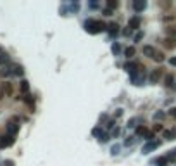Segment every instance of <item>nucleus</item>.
Returning a JSON list of instances; mask_svg holds the SVG:
<instances>
[{
    "label": "nucleus",
    "instance_id": "nucleus-1",
    "mask_svg": "<svg viewBox=\"0 0 176 166\" xmlns=\"http://www.w3.org/2000/svg\"><path fill=\"white\" fill-rule=\"evenodd\" d=\"M105 24L102 23V21H95V19H86L85 21V30L88 31V33L95 35V33H100V31L105 30Z\"/></svg>",
    "mask_w": 176,
    "mask_h": 166
},
{
    "label": "nucleus",
    "instance_id": "nucleus-2",
    "mask_svg": "<svg viewBox=\"0 0 176 166\" xmlns=\"http://www.w3.org/2000/svg\"><path fill=\"white\" fill-rule=\"evenodd\" d=\"M162 76H164V69H162V68H155V69H152L150 75H148V81H150V83H157Z\"/></svg>",
    "mask_w": 176,
    "mask_h": 166
},
{
    "label": "nucleus",
    "instance_id": "nucleus-3",
    "mask_svg": "<svg viewBox=\"0 0 176 166\" xmlns=\"http://www.w3.org/2000/svg\"><path fill=\"white\" fill-rule=\"evenodd\" d=\"M17 131H19V124H17V118H14V119H10L9 123H7V135L14 137Z\"/></svg>",
    "mask_w": 176,
    "mask_h": 166
},
{
    "label": "nucleus",
    "instance_id": "nucleus-4",
    "mask_svg": "<svg viewBox=\"0 0 176 166\" xmlns=\"http://www.w3.org/2000/svg\"><path fill=\"white\" fill-rule=\"evenodd\" d=\"M12 144H14V137H10V135H0V149L10 147Z\"/></svg>",
    "mask_w": 176,
    "mask_h": 166
},
{
    "label": "nucleus",
    "instance_id": "nucleus-5",
    "mask_svg": "<svg viewBox=\"0 0 176 166\" xmlns=\"http://www.w3.org/2000/svg\"><path fill=\"white\" fill-rule=\"evenodd\" d=\"M159 145H161V142H159V140H154V142H147V144L143 145V149H141V151H143L145 154H147V152H150V151H154V149H157Z\"/></svg>",
    "mask_w": 176,
    "mask_h": 166
},
{
    "label": "nucleus",
    "instance_id": "nucleus-6",
    "mask_svg": "<svg viewBox=\"0 0 176 166\" xmlns=\"http://www.w3.org/2000/svg\"><path fill=\"white\" fill-rule=\"evenodd\" d=\"M162 45H164L166 48H174L176 47V38L174 36H168V38H164V42H162Z\"/></svg>",
    "mask_w": 176,
    "mask_h": 166
},
{
    "label": "nucleus",
    "instance_id": "nucleus-7",
    "mask_svg": "<svg viewBox=\"0 0 176 166\" xmlns=\"http://www.w3.org/2000/svg\"><path fill=\"white\" fill-rule=\"evenodd\" d=\"M141 52H143V55H147V57H150V59H152V57L155 55V52H157V50H155V48L152 47V45H145Z\"/></svg>",
    "mask_w": 176,
    "mask_h": 166
},
{
    "label": "nucleus",
    "instance_id": "nucleus-8",
    "mask_svg": "<svg viewBox=\"0 0 176 166\" xmlns=\"http://www.w3.org/2000/svg\"><path fill=\"white\" fill-rule=\"evenodd\" d=\"M145 7H147V2H145V0H136V2H133V9L136 10V12L143 10Z\"/></svg>",
    "mask_w": 176,
    "mask_h": 166
},
{
    "label": "nucleus",
    "instance_id": "nucleus-9",
    "mask_svg": "<svg viewBox=\"0 0 176 166\" xmlns=\"http://www.w3.org/2000/svg\"><path fill=\"white\" fill-rule=\"evenodd\" d=\"M10 69H12V75H16V76H23V66H19V64H14V66H10Z\"/></svg>",
    "mask_w": 176,
    "mask_h": 166
},
{
    "label": "nucleus",
    "instance_id": "nucleus-10",
    "mask_svg": "<svg viewBox=\"0 0 176 166\" xmlns=\"http://www.w3.org/2000/svg\"><path fill=\"white\" fill-rule=\"evenodd\" d=\"M135 54H136V48H135V47H126V48H124V55H126L128 59H131Z\"/></svg>",
    "mask_w": 176,
    "mask_h": 166
},
{
    "label": "nucleus",
    "instance_id": "nucleus-11",
    "mask_svg": "<svg viewBox=\"0 0 176 166\" xmlns=\"http://www.w3.org/2000/svg\"><path fill=\"white\" fill-rule=\"evenodd\" d=\"M138 26H140V19H138V17H131L130 19V28L131 30H136Z\"/></svg>",
    "mask_w": 176,
    "mask_h": 166
},
{
    "label": "nucleus",
    "instance_id": "nucleus-12",
    "mask_svg": "<svg viewBox=\"0 0 176 166\" xmlns=\"http://www.w3.org/2000/svg\"><path fill=\"white\" fill-rule=\"evenodd\" d=\"M136 62H126V64H124V69H128V71L130 73H135L136 71Z\"/></svg>",
    "mask_w": 176,
    "mask_h": 166
},
{
    "label": "nucleus",
    "instance_id": "nucleus-13",
    "mask_svg": "<svg viewBox=\"0 0 176 166\" xmlns=\"http://www.w3.org/2000/svg\"><path fill=\"white\" fill-rule=\"evenodd\" d=\"M107 28H109V33L110 35H116L117 31H119V24H116V23H110Z\"/></svg>",
    "mask_w": 176,
    "mask_h": 166
},
{
    "label": "nucleus",
    "instance_id": "nucleus-14",
    "mask_svg": "<svg viewBox=\"0 0 176 166\" xmlns=\"http://www.w3.org/2000/svg\"><path fill=\"white\" fill-rule=\"evenodd\" d=\"M148 133H150V131H148L145 126H138V128H136V135H141V137L147 138V135H148Z\"/></svg>",
    "mask_w": 176,
    "mask_h": 166
},
{
    "label": "nucleus",
    "instance_id": "nucleus-15",
    "mask_svg": "<svg viewBox=\"0 0 176 166\" xmlns=\"http://www.w3.org/2000/svg\"><path fill=\"white\" fill-rule=\"evenodd\" d=\"M174 137H176L174 131H171V130H164V138H166V140H174Z\"/></svg>",
    "mask_w": 176,
    "mask_h": 166
},
{
    "label": "nucleus",
    "instance_id": "nucleus-16",
    "mask_svg": "<svg viewBox=\"0 0 176 166\" xmlns=\"http://www.w3.org/2000/svg\"><path fill=\"white\" fill-rule=\"evenodd\" d=\"M7 61H9V55H7L5 52H3L2 48H0V66H2V64H5Z\"/></svg>",
    "mask_w": 176,
    "mask_h": 166
},
{
    "label": "nucleus",
    "instance_id": "nucleus-17",
    "mask_svg": "<svg viewBox=\"0 0 176 166\" xmlns=\"http://www.w3.org/2000/svg\"><path fill=\"white\" fill-rule=\"evenodd\" d=\"M28 90H29V83H28L26 80H23V81H21V92H23V93H26Z\"/></svg>",
    "mask_w": 176,
    "mask_h": 166
},
{
    "label": "nucleus",
    "instance_id": "nucleus-18",
    "mask_svg": "<svg viewBox=\"0 0 176 166\" xmlns=\"http://www.w3.org/2000/svg\"><path fill=\"white\" fill-rule=\"evenodd\" d=\"M152 59H154L155 62H162V61H164V54H162V52H155V55Z\"/></svg>",
    "mask_w": 176,
    "mask_h": 166
},
{
    "label": "nucleus",
    "instance_id": "nucleus-19",
    "mask_svg": "<svg viewBox=\"0 0 176 166\" xmlns=\"http://www.w3.org/2000/svg\"><path fill=\"white\" fill-rule=\"evenodd\" d=\"M12 75V71H10L9 68H3V66H0V76H9Z\"/></svg>",
    "mask_w": 176,
    "mask_h": 166
},
{
    "label": "nucleus",
    "instance_id": "nucleus-20",
    "mask_svg": "<svg viewBox=\"0 0 176 166\" xmlns=\"http://www.w3.org/2000/svg\"><path fill=\"white\" fill-rule=\"evenodd\" d=\"M166 86H173V81H174V76L173 75H166Z\"/></svg>",
    "mask_w": 176,
    "mask_h": 166
},
{
    "label": "nucleus",
    "instance_id": "nucleus-21",
    "mask_svg": "<svg viewBox=\"0 0 176 166\" xmlns=\"http://www.w3.org/2000/svg\"><path fill=\"white\" fill-rule=\"evenodd\" d=\"M2 88L5 93H12V86H10V83H2Z\"/></svg>",
    "mask_w": 176,
    "mask_h": 166
},
{
    "label": "nucleus",
    "instance_id": "nucleus-22",
    "mask_svg": "<svg viewBox=\"0 0 176 166\" xmlns=\"http://www.w3.org/2000/svg\"><path fill=\"white\" fill-rule=\"evenodd\" d=\"M119 52H121V45H119V43H114V45H112V54L117 55Z\"/></svg>",
    "mask_w": 176,
    "mask_h": 166
},
{
    "label": "nucleus",
    "instance_id": "nucleus-23",
    "mask_svg": "<svg viewBox=\"0 0 176 166\" xmlns=\"http://www.w3.org/2000/svg\"><path fill=\"white\" fill-rule=\"evenodd\" d=\"M166 159H168V161H176V149H174V151H171V154H169Z\"/></svg>",
    "mask_w": 176,
    "mask_h": 166
},
{
    "label": "nucleus",
    "instance_id": "nucleus-24",
    "mask_svg": "<svg viewBox=\"0 0 176 166\" xmlns=\"http://www.w3.org/2000/svg\"><path fill=\"white\" fill-rule=\"evenodd\" d=\"M107 5H109L110 10H112V9H116V7H117V2H116V0H110V2H107Z\"/></svg>",
    "mask_w": 176,
    "mask_h": 166
},
{
    "label": "nucleus",
    "instance_id": "nucleus-25",
    "mask_svg": "<svg viewBox=\"0 0 176 166\" xmlns=\"http://www.w3.org/2000/svg\"><path fill=\"white\" fill-rule=\"evenodd\" d=\"M135 138H136V137H128V140L124 142V145H131V144L135 142Z\"/></svg>",
    "mask_w": 176,
    "mask_h": 166
},
{
    "label": "nucleus",
    "instance_id": "nucleus-26",
    "mask_svg": "<svg viewBox=\"0 0 176 166\" xmlns=\"http://www.w3.org/2000/svg\"><path fill=\"white\" fill-rule=\"evenodd\" d=\"M24 102H28V104H29L31 107H33V99H31L29 95H26V97H24Z\"/></svg>",
    "mask_w": 176,
    "mask_h": 166
},
{
    "label": "nucleus",
    "instance_id": "nucleus-27",
    "mask_svg": "<svg viewBox=\"0 0 176 166\" xmlns=\"http://www.w3.org/2000/svg\"><path fill=\"white\" fill-rule=\"evenodd\" d=\"M155 119H162V118H164V113H155Z\"/></svg>",
    "mask_w": 176,
    "mask_h": 166
},
{
    "label": "nucleus",
    "instance_id": "nucleus-28",
    "mask_svg": "<svg viewBox=\"0 0 176 166\" xmlns=\"http://www.w3.org/2000/svg\"><path fill=\"white\" fill-rule=\"evenodd\" d=\"M119 149H121V145H114V147H112V154H117Z\"/></svg>",
    "mask_w": 176,
    "mask_h": 166
},
{
    "label": "nucleus",
    "instance_id": "nucleus-29",
    "mask_svg": "<svg viewBox=\"0 0 176 166\" xmlns=\"http://www.w3.org/2000/svg\"><path fill=\"white\" fill-rule=\"evenodd\" d=\"M121 114H123V109H116V113H114V116H116V118H119Z\"/></svg>",
    "mask_w": 176,
    "mask_h": 166
},
{
    "label": "nucleus",
    "instance_id": "nucleus-30",
    "mask_svg": "<svg viewBox=\"0 0 176 166\" xmlns=\"http://www.w3.org/2000/svg\"><path fill=\"white\" fill-rule=\"evenodd\" d=\"M169 114H171L173 118H176V107H173V109H169Z\"/></svg>",
    "mask_w": 176,
    "mask_h": 166
},
{
    "label": "nucleus",
    "instance_id": "nucleus-31",
    "mask_svg": "<svg viewBox=\"0 0 176 166\" xmlns=\"http://www.w3.org/2000/svg\"><path fill=\"white\" fill-rule=\"evenodd\" d=\"M141 36H143V33H141V31H140V33H138V35H136V36H135V42L141 40Z\"/></svg>",
    "mask_w": 176,
    "mask_h": 166
},
{
    "label": "nucleus",
    "instance_id": "nucleus-32",
    "mask_svg": "<svg viewBox=\"0 0 176 166\" xmlns=\"http://www.w3.org/2000/svg\"><path fill=\"white\" fill-rule=\"evenodd\" d=\"M100 140H102V142H107V133H102V135H100Z\"/></svg>",
    "mask_w": 176,
    "mask_h": 166
},
{
    "label": "nucleus",
    "instance_id": "nucleus-33",
    "mask_svg": "<svg viewBox=\"0 0 176 166\" xmlns=\"http://www.w3.org/2000/svg\"><path fill=\"white\" fill-rule=\"evenodd\" d=\"M92 133H93V135H100V128H93Z\"/></svg>",
    "mask_w": 176,
    "mask_h": 166
},
{
    "label": "nucleus",
    "instance_id": "nucleus-34",
    "mask_svg": "<svg viewBox=\"0 0 176 166\" xmlns=\"http://www.w3.org/2000/svg\"><path fill=\"white\" fill-rule=\"evenodd\" d=\"M169 62H171V66H176V57H171V59H169Z\"/></svg>",
    "mask_w": 176,
    "mask_h": 166
},
{
    "label": "nucleus",
    "instance_id": "nucleus-35",
    "mask_svg": "<svg viewBox=\"0 0 176 166\" xmlns=\"http://www.w3.org/2000/svg\"><path fill=\"white\" fill-rule=\"evenodd\" d=\"M104 14H105V16H110V14H112V10H110V9H105V10H104Z\"/></svg>",
    "mask_w": 176,
    "mask_h": 166
},
{
    "label": "nucleus",
    "instance_id": "nucleus-36",
    "mask_svg": "<svg viewBox=\"0 0 176 166\" xmlns=\"http://www.w3.org/2000/svg\"><path fill=\"white\" fill-rule=\"evenodd\" d=\"M3 95H5V92H3V88L0 86V99H3Z\"/></svg>",
    "mask_w": 176,
    "mask_h": 166
},
{
    "label": "nucleus",
    "instance_id": "nucleus-37",
    "mask_svg": "<svg viewBox=\"0 0 176 166\" xmlns=\"http://www.w3.org/2000/svg\"><path fill=\"white\" fill-rule=\"evenodd\" d=\"M154 130H162V124H159V123H157V124L154 126Z\"/></svg>",
    "mask_w": 176,
    "mask_h": 166
},
{
    "label": "nucleus",
    "instance_id": "nucleus-38",
    "mask_svg": "<svg viewBox=\"0 0 176 166\" xmlns=\"http://www.w3.org/2000/svg\"><path fill=\"white\" fill-rule=\"evenodd\" d=\"M5 166H14V163L12 161H5Z\"/></svg>",
    "mask_w": 176,
    "mask_h": 166
}]
</instances>
